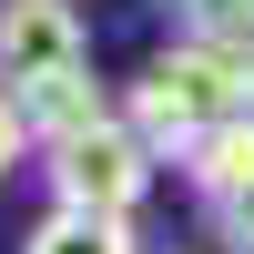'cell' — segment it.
I'll list each match as a JSON object with an SVG mask.
<instances>
[{"label":"cell","instance_id":"obj_8","mask_svg":"<svg viewBox=\"0 0 254 254\" xmlns=\"http://www.w3.org/2000/svg\"><path fill=\"white\" fill-rule=\"evenodd\" d=\"M203 214H214V234L234 244V254H254V173L234 183V193H214V203H203Z\"/></svg>","mask_w":254,"mask_h":254},{"label":"cell","instance_id":"obj_6","mask_svg":"<svg viewBox=\"0 0 254 254\" xmlns=\"http://www.w3.org/2000/svg\"><path fill=\"white\" fill-rule=\"evenodd\" d=\"M244 173H254V112H234V122H214V132H203L193 153H183V183H193L203 203H214V193H234Z\"/></svg>","mask_w":254,"mask_h":254},{"label":"cell","instance_id":"obj_7","mask_svg":"<svg viewBox=\"0 0 254 254\" xmlns=\"http://www.w3.org/2000/svg\"><path fill=\"white\" fill-rule=\"evenodd\" d=\"M173 20L203 41H254V0H173Z\"/></svg>","mask_w":254,"mask_h":254},{"label":"cell","instance_id":"obj_9","mask_svg":"<svg viewBox=\"0 0 254 254\" xmlns=\"http://www.w3.org/2000/svg\"><path fill=\"white\" fill-rule=\"evenodd\" d=\"M31 153V112H20V92H0V173Z\"/></svg>","mask_w":254,"mask_h":254},{"label":"cell","instance_id":"obj_1","mask_svg":"<svg viewBox=\"0 0 254 254\" xmlns=\"http://www.w3.org/2000/svg\"><path fill=\"white\" fill-rule=\"evenodd\" d=\"M122 112H132V132L153 142L163 163H183L214 122L254 112V41H203V31H183L173 51L122 92Z\"/></svg>","mask_w":254,"mask_h":254},{"label":"cell","instance_id":"obj_5","mask_svg":"<svg viewBox=\"0 0 254 254\" xmlns=\"http://www.w3.org/2000/svg\"><path fill=\"white\" fill-rule=\"evenodd\" d=\"M20 254H142L122 214H81V203H51V214L20 234Z\"/></svg>","mask_w":254,"mask_h":254},{"label":"cell","instance_id":"obj_3","mask_svg":"<svg viewBox=\"0 0 254 254\" xmlns=\"http://www.w3.org/2000/svg\"><path fill=\"white\" fill-rule=\"evenodd\" d=\"M81 61H92V41H81L71 0H0V81H10L20 102H31L41 81L81 71Z\"/></svg>","mask_w":254,"mask_h":254},{"label":"cell","instance_id":"obj_4","mask_svg":"<svg viewBox=\"0 0 254 254\" xmlns=\"http://www.w3.org/2000/svg\"><path fill=\"white\" fill-rule=\"evenodd\" d=\"M20 112H31V142H71V132H92V122H112V92H102V81H92V61H81V71L41 81Z\"/></svg>","mask_w":254,"mask_h":254},{"label":"cell","instance_id":"obj_2","mask_svg":"<svg viewBox=\"0 0 254 254\" xmlns=\"http://www.w3.org/2000/svg\"><path fill=\"white\" fill-rule=\"evenodd\" d=\"M41 153H51V203H81V214H122V224L153 203V173H163V153L132 132V112L92 122V132H71V142H41Z\"/></svg>","mask_w":254,"mask_h":254}]
</instances>
